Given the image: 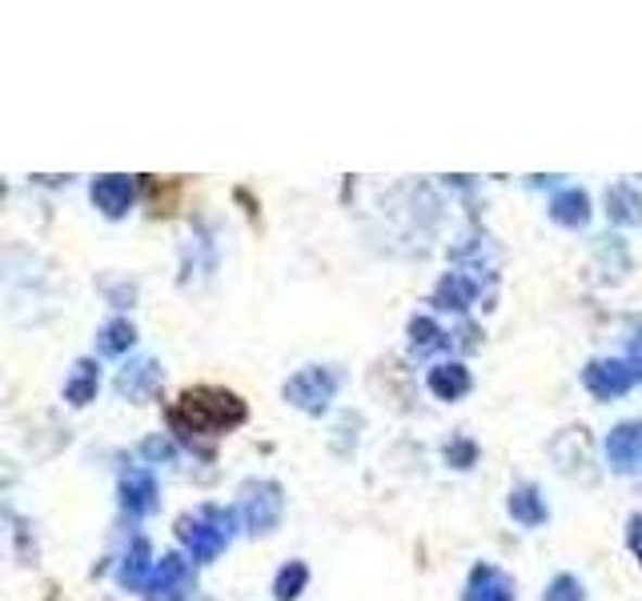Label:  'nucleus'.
<instances>
[{
	"mask_svg": "<svg viewBox=\"0 0 642 601\" xmlns=\"http://www.w3.org/2000/svg\"><path fill=\"white\" fill-rule=\"evenodd\" d=\"M173 430L193 437H222L246 421V401L229 389L217 385H201V389H185L169 409Z\"/></svg>",
	"mask_w": 642,
	"mask_h": 601,
	"instance_id": "nucleus-1",
	"label": "nucleus"
},
{
	"mask_svg": "<svg viewBox=\"0 0 642 601\" xmlns=\"http://www.w3.org/2000/svg\"><path fill=\"white\" fill-rule=\"evenodd\" d=\"M177 537H181V546L193 553V562H213V558L229 546V537H234V513L222 510V506H205V510H197L193 517H181Z\"/></svg>",
	"mask_w": 642,
	"mask_h": 601,
	"instance_id": "nucleus-2",
	"label": "nucleus"
},
{
	"mask_svg": "<svg viewBox=\"0 0 642 601\" xmlns=\"http://www.w3.org/2000/svg\"><path fill=\"white\" fill-rule=\"evenodd\" d=\"M286 494L277 482H246L241 485V517L250 525V534H269L281 522Z\"/></svg>",
	"mask_w": 642,
	"mask_h": 601,
	"instance_id": "nucleus-3",
	"label": "nucleus"
},
{
	"mask_svg": "<svg viewBox=\"0 0 642 601\" xmlns=\"http://www.w3.org/2000/svg\"><path fill=\"white\" fill-rule=\"evenodd\" d=\"M333 393H338V378L322 366H310V369H302V373H293V378L286 381V401L289 406H298L302 413H314V418L326 413L329 401H333Z\"/></svg>",
	"mask_w": 642,
	"mask_h": 601,
	"instance_id": "nucleus-4",
	"label": "nucleus"
},
{
	"mask_svg": "<svg viewBox=\"0 0 642 601\" xmlns=\"http://www.w3.org/2000/svg\"><path fill=\"white\" fill-rule=\"evenodd\" d=\"M185 593H193V574H189V562L177 558V553H165L144 586V598L149 601H181Z\"/></svg>",
	"mask_w": 642,
	"mask_h": 601,
	"instance_id": "nucleus-5",
	"label": "nucleus"
},
{
	"mask_svg": "<svg viewBox=\"0 0 642 601\" xmlns=\"http://www.w3.org/2000/svg\"><path fill=\"white\" fill-rule=\"evenodd\" d=\"M582 385L590 389V397H599V401H615L622 393L634 385V373H630L627 361H590L582 369Z\"/></svg>",
	"mask_w": 642,
	"mask_h": 601,
	"instance_id": "nucleus-6",
	"label": "nucleus"
},
{
	"mask_svg": "<svg viewBox=\"0 0 642 601\" xmlns=\"http://www.w3.org/2000/svg\"><path fill=\"white\" fill-rule=\"evenodd\" d=\"M606 461H610V470L618 473H630L642 465V421H622L610 430L606 437Z\"/></svg>",
	"mask_w": 642,
	"mask_h": 601,
	"instance_id": "nucleus-7",
	"label": "nucleus"
},
{
	"mask_svg": "<svg viewBox=\"0 0 642 601\" xmlns=\"http://www.w3.org/2000/svg\"><path fill=\"white\" fill-rule=\"evenodd\" d=\"M133 196H137V189H133V181L121 177V172H109V177H97V181H92V205L105 213V217H125L133 205Z\"/></svg>",
	"mask_w": 642,
	"mask_h": 601,
	"instance_id": "nucleus-8",
	"label": "nucleus"
},
{
	"mask_svg": "<svg viewBox=\"0 0 642 601\" xmlns=\"http://www.w3.org/2000/svg\"><path fill=\"white\" fill-rule=\"evenodd\" d=\"M121 506L125 513L133 517H144V513L158 510V482H153V473L144 470H129L121 477Z\"/></svg>",
	"mask_w": 642,
	"mask_h": 601,
	"instance_id": "nucleus-9",
	"label": "nucleus"
},
{
	"mask_svg": "<svg viewBox=\"0 0 642 601\" xmlns=\"http://www.w3.org/2000/svg\"><path fill=\"white\" fill-rule=\"evenodd\" d=\"M158 385H161V366L158 361H149V357L129 361V366L117 373V393L121 397H129V401H144V397H153Z\"/></svg>",
	"mask_w": 642,
	"mask_h": 601,
	"instance_id": "nucleus-10",
	"label": "nucleus"
},
{
	"mask_svg": "<svg viewBox=\"0 0 642 601\" xmlns=\"http://www.w3.org/2000/svg\"><path fill=\"white\" fill-rule=\"evenodd\" d=\"M462 601H514V581L494 565H474Z\"/></svg>",
	"mask_w": 642,
	"mask_h": 601,
	"instance_id": "nucleus-11",
	"label": "nucleus"
},
{
	"mask_svg": "<svg viewBox=\"0 0 642 601\" xmlns=\"http://www.w3.org/2000/svg\"><path fill=\"white\" fill-rule=\"evenodd\" d=\"M153 549H149V541L144 537H133V546H129V553L121 558V565H117V581L125 589H144L149 586V577H153Z\"/></svg>",
	"mask_w": 642,
	"mask_h": 601,
	"instance_id": "nucleus-12",
	"label": "nucleus"
},
{
	"mask_svg": "<svg viewBox=\"0 0 642 601\" xmlns=\"http://www.w3.org/2000/svg\"><path fill=\"white\" fill-rule=\"evenodd\" d=\"M474 297H478V281L466 273H446L438 281V289H433V305L438 309H454V314L470 309Z\"/></svg>",
	"mask_w": 642,
	"mask_h": 601,
	"instance_id": "nucleus-13",
	"label": "nucleus"
},
{
	"mask_svg": "<svg viewBox=\"0 0 642 601\" xmlns=\"http://www.w3.org/2000/svg\"><path fill=\"white\" fill-rule=\"evenodd\" d=\"M551 217L566 229H582L590 221V196L582 189H558L551 201Z\"/></svg>",
	"mask_w": 642,
	"mask_h": 601,
	"instance_id": "nucleus-14",
	"label": "nucleus"
},
{
	"mask_svg": "<svg viewBox=\"0 0 642 601\" xmlns=\"http://www.w3.org/2000/svg\"><path fill=\"white\" fill-rule=\"evenodd\" d=\"M430 393L433 397H442V401H458V397H466V393H470V369L458 366V361L430 369Z\"/></svg>",
	"mask_w": 642,
	"mask_h": 601,
	"instance_id": "nucleus-15",
	"label": "nucleus"
},
{
	"mask_svg": "<svg viewBox=\"0 0 642 601\" xmlns=\"http://www.w3.org/2000/svg\"><path fill=\"white\" fill-rule=\"evenodd\" d=\"M511 517L518 525H542L546 522V497L534 485H518L511 494Z\"/></svg>",
	"mask_w": 642,
	"mask_h": 601,
	"instance_id": "nucleus-16",
	"label": "nucleus"
},
{
	"mask_svg": "<svg viewBox=\"0 0 642 601\" xmlns=\"http://www.w3.org/2000/svg\"><path fill=\"white\" fill-rule=\"evenodd\" d=\"M97 385H101L97 361H77V366H73V378L65 381V401L68 406H89L92 397H97Z\"/></svg>",
	"mask_w": 642,
	"mask_h": 601,
	"instance_id": "nucleus-17",
	"label": "nucleus"
},
{
	"mask_svg": "<svg viewBox=\"0 0 642 601\" xmlns=\"http://www.w3.org/2000/svg\"><path fill=\"white\" fill-rule=\"evenodd\" d=\"M606 217L615 225H639L642 221V196L630 184H615L606 193Z\"/></svg>",
	"mask_w": 642,
	"mask_h": 601,
	"instance_id": "nucleus-18",
	"label": "nucleus"
},
{
	"mask_svg": "<svg viewBox=\"0 0 642 601\" xmlns=\"http://www.w3.org/2000/svg\"><path fill=\"white\" fill-rule=\"evenodd\" d=\"M133 341H137V329H133L125 317H117V321H109V325L97 333V349L105 357H121L133 349Z\"/></svg>",
	"mask_w": 642,
	"mask_h": 601,
	"instance_id": "nucleus-19",
	"label": "nucleus"
},
{
	"mask_svg": "<svg viewBox=\"0 0 642 601\" xmlns=\"http://www.w3.org/2000/svg\"><path fill=\"white\" fill-rule=\"evenodd\" d=\"M410 345H414L418 354H433V349H446L450 341L442 329L433 325L430 317H414V321H410Z\"/></svg>",
	"mask_w": 642,
	"mask_h": 601,
	"instance_id": "nucleus-20",
	"label": "nucleus"
},
{
	"mask_svg": "<svg viewBox=\"0 0 642 601\" xmlns=\"http://www.w3.org/2000/svg\"><path fill=\"white\" fill-rule=\"evenodd\" d=\"M305 581H310V570H305V562H289L286 570L277 574V581H274V598H277V601L302 598Z\"/></svg>",
	"mask_w": 642,
	"mask_h": 601,
	"instance_id": "nucleus-21",
	"label": "nucleus"
},
{
	"mask_svg": "<svg viewBox=\"0 0 642 601\" xmlns=\"http://www.w3.org/2000/svg\"><path fill=\"white\" fill-rule=\"evenodd\" d=\"M542 601H587V589H582V581L578 577H570V574H558L546 586V598Z\"/></svg>",
	"mask_w": 642,
	"mask_h": 601,
	"instance_id": "nucleus-22",
	"label": "nucleus"
},
{
	"mask_svg": "<svg viewBox=\"0 0 642 601\" xmlns=\"http://www.w3.org/2000/svg\"><path fill=\"white\" fill-rule=\"evenodd\" d=\"M474 458H478V445L466 442V437H462V442H450L446 445V461L454 465V470H470Z\"/></svg>",
	"mask_w": 642,
	"mask_h": 601,
	"instance_id": "nucleus-23",
	"label": "nucleus"
},
{
	"mask_svg": "<svg viewBox=\"0 0 642 601\" xmlns=\"http://www.w3.org/2000/svg\"><path fill=\"white\" fill-rule=\"evenodd\" d=\"M141 453L149 461H169L173 458V445L165 442V437H149V442L141 445Z\"/></svg>",
	"mask_w": 642,
	"mask_h": 601,
	"instance_id": "nucleus-24",
	"label": "nucleus"
},
{
	"mask_svg": "<svg viewBox=\"0 0 642 601\" xmlns=\"http://www.w3.org/2000/svg\"><path fill=\"white\" fill-rule=\"evenodd\" d=\"M627 366H630V373H634V381H642V333H639L634 341H630Z\"/></svg>",
	"mask_w": 642,
	"mask_h": 601,
	"instance_id": "nucleus-25",
	"label": "nucleus"
},
{
	"mask_svg": "<svg viewBox=\"0 0 642 601\" xmlns=\"http://www.w3.org/2000/svg\"><path fill=\"white\" fill-rule=\"evenodd\" d=\"M630 546H634V553H642V513L630 517Z\"/></svg>",
	"mask_w": 642,
	"mask_h": 601,
	"instance_id": "nucleus-26",
	"label": "nucleus"
},
{
	"mask_svg": "<svg viewBox=\"0 0 642 601\" xmlns=\"http://www.w3.org/2000/svg\"><path fill=\"white\" fill-rule=\"evenodd\" d=\"M458 345H466V349H474V329H470V325H466V329H462V333H458Z\"/></svg>",
	"mask_w": 642,
	"mask_h": 601,
	"instance_id": "nucleus-27",
	"label": "nucleus"
}]
</instances>
